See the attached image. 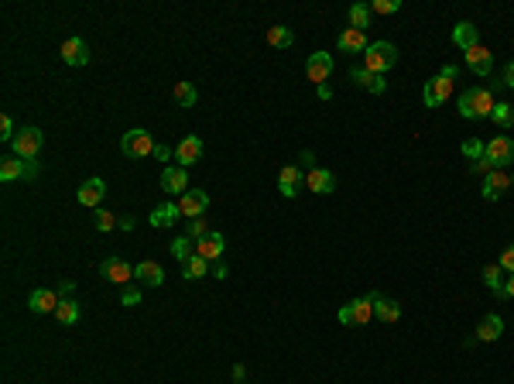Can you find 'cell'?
Listing matches in <instances>:
<instances>
[{
	"label": "cell",
	"mask_w": 514,
	"mask_h": 384,
	"mask_svg": "<svg viewBox=\"0 0 514 384\" xmlns=\"http://www.w3.org/2000/svg\"><path fill=\"white\" fill-rule=\"evenodd\" d=\"M55 319H59L62 326H76V322L83 319L79 302H76V298H62V302H59V309H55Z\"/></svg>",
	"instance_id": "30"
},
{
	"label": "cell",
	"mask_w": 514,
	"mask_h": 384,
	"mask_svg": "<svg viewBox=\"0 0 514 384\" xmlns=\"http://www.w3.org/2000/svg\"><path fill=\"white\" fill-rule=\"evenodd\" d=\"M315 96H319V100H333V86H326V83L315 86Z\"/></svg>",
	"instance_id": "51"
},
{
	"label": "cell",
	"mask_w": 514,
	"mask_h": 384,
	"mask_svg": "<svg viewBox=\"0 0 514 384\" xmlns=\"http://www.w3.org/2000/svg\"><path fill=\"white\" fill-rule=\"evenodd\" d=\"M55 292H59V298H72V295H76V285H72V281H59V289H55Z\"/></svg>",
	"instance_id": "46"
},
{
	"label": "cell",
	"mask_w": 514,
	"mask_h": 384,
	"mask_svg": "<svg viewBox=\"0 0 514 384\" xmlns=\"http://www.w3.org/2000/svg\"><path fill=\"white\" fill-rule=\"evenodd\" d=\"M233 381H237V384H244V381H247V371H244V363H233Z\"/></svg>",
	"instance_id": "52"
},
{
	"label": "cell",
	"mask_w": 514,
	"mask_h": 384,
	"mask_svg": "<svg viewBox=\"0 0 514 384\" xmlns=\"http://www.w3.org/2000/svg\"><path fill=\"white\" fill-rule=\"evenodd\" d=\"M209 272H213V264H209L206 257H199V254H192V257L182 264V278H189V281H199V278H206Z\"/></svg>",
	"instance_id": "29"
},
{
	"label": "cell",
	"mask_w": 514,
	"mask_h": 384,
	"mask_svg": "<svg viewBox=\"0 0 514 384\" xmlns=\"http://www.w3.org/2000/svg\"><path fill=\"white\" fill-rule=\"evenodd\" d=\"M161 189L182 199V196L189 192V168H182V165H168V168L161 172Z\"/></svg>",
	"instance_id": "13"
},
{
	"label": "cell",
	"mask_w": 514,
	"mask_h": 384,
	"mask_svg": "<svg viewBox=\"0 0 514 384\" xmlns=\"http://www.w3.org/2000/svg\"><path fill=\"white\" fill-rule=\"evenodd\" d=\"M192 254H196V240H192V237H175V240H172V257H175L179 264H185Z\"/></svg>",
	"instance_id": "34"
},
{
	"label": "cell",
	"mask_w": 514,
	"mask_h": 384,
	"mask_svg": "<svg viewBox=\"0 0 514 384\" xmlns=\"http://www.w3.org/2000/svg\"><path fill=\"white\" fill-rule=\"evenodd\" d=\"M14 179H38V161H21V158H4L0 161V182H14Z\"/></svg>",
	"instance_id": "7"
},
{
	"label": "cell",
	"mask_w": 514,
	"mask_h": 384,
	"mask_svg": "<svg viewBox=\"0 0 514 384\" xmlns=\"http://www.w3.org/2000/svg\"><path fill=\"white\" fill-rule=\"evenodd\" d=\"M298 185H302L298 165H281V172H278V192H281L285 199H295V196H298Z\"/></svg>",
	"instance_id": "20"
},
{
	"label": "cell",
	"mask_w": 514,
	"mask_h": 384,
	"mask_svg": "<svg viewBox=\"0 0 514 384\" xmlns=\"http://www.w3.org/2000/svg\"><path fill=\"white\" fill-rule=\"evenodd\" d=\"M501 333H504V319L497 316V313H491V316H484L480 322H477L473 339H480V343H493V339H501Z\"/></svg>",
	"instance_id": "23"
},
{
	"label": "cell",
	"mask_w": 514,
	"mask_h": 384,
	"mask_svg": "<svg viewBox=\"0 0 514 384\" xmlns=\"http://www.w3.org/2000/svg\"><path fill=\"white\" fill-rule=\"evenodd\" d=\"M469 168H473V175H487V172H493V165H491V158H487V155H484L480 161H473Z\"/></svg>",
	"instance_id": "44"
},
{
	"label": "cell",
	"mask_w": 514,
	"mask_h": 384,
	"mask_svg": "<svg viewBox=\"0 0 514 384\" xmlns=\"http://www.w3.org/2000/svg\"><path fill=\"white\" fill-rule=\"evenodd\" d=\"M117 226L131 233V230H134V216H131V213H124V216H117Z\"/></svg>",
	"instance_id": "48"
},
{
	"label": "cell",
	"mask_w": 514,
	"mask_h": 384,
	"mask_svg": "<svg viewBox=\"0 0 514 384\" xmlns=\"http://www.w3.org/2000/svg\"><path fill=\"white\" fill-rule=\"evenodd\" d=\"M175 103H179V107H185V110H189V107H196V100H199V93H196V86H192V83H175Z\"/></svg>",
	"instance_id": "35"
},
{
	"label": "cell",
	"mask_w": 514,
	"mask_h": 384,
	"mask_svg": "<svg viewBox=\"0 0 514 384\" xmlns=\"http://www.w3.org/2000/svg\"><path fill=\"white\" fill-rule=\"evenodd\" d=\"M367 31H357V28H346L339 38H336V48L339 52H367Z\"/></svg>",
	"instance_id": "27"
},
{
	"label": "cell",
	"mask_w": 514,
	"mask_h": 384,
	"mask_svg": "<svg viewBox=\"0 0 514 384\" xmlns=\"http://www.w3.org/2000/svg\"><path fill=\"white\" fill-rule=\"evenodd\" d=\"M93 226H96L100 233H110L113 226H117V216H113L110 209H103V206H100V209L93 213Z\"/></svg>",
	"instance_id": "37"
},
{
	"label": "cell",
	"mask_w": 514,
	"mask_h": 384,
	"mask_svg": "<svg viewBox=\"0 0 514 384\" xmlns=\"http://www.w3.org/2000/svg\"><path fill=\"white\" fill-rule=\"evenodd\" d=\"M59 292H52V289H35V292L28 295V309L35 313V316H48V313H55L59 309Z\"/></svg>",
	"instance_id": "14"
},
{
	"label": "cell",
	"mask_w": 514,
	"mask_h": 384,
	"mask_svg": "<svg viewBox=\"0 0 514 384\" xmlns=\"http://www.w3.org/2000/svg\"><path fill=\"white\" fill-rule=\"evenodd\" d=\"M487 158H491L493 168H504V165H514V137H491L487 141Z\"/></svg>",
	"instance_id": "10"
},
{
	"label": "cell",
	"mask_w": 514,
	"mask_h": 384,
	"mask_svg": "<svg viewBox=\"0 0 514 384\" xmlns=\"http://www.w3.org/2000/svg\"><path fill=\"white\" fill-rule=\"evenodd\" d=\"M213 278H220V281H223V278H230V268H226L223 261H216V264H213Z\"/></svg>",
	"instance_id": "49"
},
{
	"label": "cell",
	"mask_w": 514,
	"mask_h": 384,
	"mask_svg": "<svg viewBox=\"0 0 514 384\" xmlns=\"http://www.w3.org/2000/svg\"><path fill=\"white\" fill-rule=\"evenodd\" d=\"M443 76H449V79H456V76H460V69H456V66H443Z\"/></svg>",
	"instance_id": "54"
},
{
	"label": "cell",
	"mask_w": 514,
	"mask_h": 384,
	"mask_svg": "<svg viewBox=\"0 0 514 384\" xmlns=\"http://www.w3.org/2000/svg\"><path fill=\"white\" fill-rule=\"evenodd\" d=\"M206 233H209V223H206L202 216L189 220V226H185V237H192V240H199V237H206Z\"/></svg>",
	"instance_id": "39"
},
{
	"label": "cell",
	"mask_w": 514,
	"mask_h": 384,
	"mask_svg": "<svg viewBox=\"0 0 514 384\" xmlns=\"http://www.w3.org/2000/svg\"><path fill=\"white\" fill-rule=\"evenodd\" d=\"M336 319H339V322H343V326H350V302H346V306H343V309H339V313H336Z\"/></svg>",
	"instance_id": "53"
},
{
	"label": "cell",
	"mask_w": 514,
	"mask_h": 384,
	"mask_svg": "<svg viewBox=\"0 0 514 384\" xmlns=\"http://www.w3.org/2000/svg\"><path fill=\"white\" fill-rule=\"evenodd\" d=\"M42 144H45V137H42V131H38V127H21V131H18V137L11 141L14 158H21V161H38Z\"/></svg>",
	"instance_id": "3"
},
{
	"label": "cell",
	"mask_w": 514,
	"mask_h": 384,
	"mask_svg": "<svg viewBox=\"0 0 514 384\" xmlns=\"http://www.w3.org/2000/svg\"><path fill=\"white\" fill-rule=\"evenodd\" d=\"M374 21V14H370V4H354L350 7V28H357V31H367Z\"/></svg>",
	"instance_id": "32"
},
{
	"label": "cell",
	"mask_w": 514,
	"mask_h": 384,
	"mask_svg": "<svg viewBox=\"0 0 514 384\" xmlns=\"http://www.w3.org/2000/svg\"><path fill=\"white\" fill-rule=\"evenodd\" d=\"M120 151L127 158H148V155H155V137L148 134L144 127H134V131H127L120 137Z\"/></svg>",
	"instance_id": "4"
},
{
	"label": "cell",
	"mask_w": 514,
	"mask_h": 384,
	"mask_svg": "<svg viewBox=\"0 0 514 384\" xmlns=\"http://www.w3.org/2000/svg\"><path fill=\"white\" fill-rule=\"evenodd\" d=\"M76 199H79V206H86V209H100L103 199H107V182L103 179H86L83 185H79Z\"/></svg>",
	"instance_id": "11"
},
{
	"label": "cell",
	"mask_w": 514,
	"mask_h": 384,
	"mask_svg": "<svg viewBox=\"0 0 514 384\" xmlns=\"http://www.w3.org/2000/svg\"><path fill=\"white\" fill-rule=\"evenodd\" d=\"M134 278L141 285H148V289H158L165 281V272H161L158 261H141V264H134Z\"/></svg>",
	"instance_id": "25"
},
{
	"label": "cell",
	"mask_w": 514,
	"mask_h": 384,
	"mask_svg": "<svg viewBox=\"0 0 514 384\" xmlns=\"http://www.w3.org/2000/svg\"><path fill=\"white\" fill-rule=\"evenodd\" d=\"M452 45L463 48V52H469V48L480 45V28L473 21H460L456 28H452Z\"/></svg>",
	"instance_id": "21"
},
{
	"label": "cell",
	"mask_w": 514,
	"mask_h": 384,
	"mask_svg": "<svg viewBox=\"0 0 514 384\" xmlns=\"http://www.w3.org/2000/svg\"><path fill=\"white\" fill-rule=\"evenodd\" d=\"M100 274L107 278V281H113V285H131V278H134V268L124 261V257H103V264H100Z\"/></svg>",
	"instance_id": "9"
},
{
	"label": "cell",
	"mask_w": 514,
	"mask_h": 384,
	"mask_svg": "<svg viewBox=\"0 0 514 384\" xmlns=\"http://www.w3.org/2000/svg\"><path fill=\"white\" fill-rule=\"evenodd\" d=\"M175 158H179L182 168H189V165H196V161L202 158V137L189 134L179 141V148H175Z\"/></svg>",
	"instance_id": "18"
},
{
	"label": "cell",
	"mask_w": 514,
	"mask_h": 384,
	"mask_svg": "<svg viewBox=\"0 0 514 384\" xmlns=\"http://www.w3.org/2000/svg\"><path fill=\"white\" fill-rule=\"evenodd\" d=\"M179 209H182V216H189V220L202 216V213L209 209V192H202V189H189V192L179 199Z\"/></svg>",
	"instance_id": "16"
},
{
	"label": "cell",
	"mask_w": 514,
	"mask_h": 384,
	"mask_svg": "<svg viewBox=\"0 0 514 384\" xmlns=\"http://www.w3.org/2000/svg\"><path fill=\"white\" fill-rule=\"evenodd\" d=\"M151 158H158V161L175 158V148H168V144H155V155H151Z\"/></svg>",
	"instance_id": "45"
},
{
	"label": "cell",
	"mask_w": 514,
	"mask_h": 384,
	"mask_svg": "<svg viewBox=\"0 0 514 384\" xmlns=\"http://www.w3.org/2000/svg\"><path fill=\"white\" fill-rule=\"evenodd\" d=\"M463 155H467L469 161H480L487 155V144H484V141H467V144H463Z\"/></svg>",
	"instance_id": "40"
},
{
	"label": "cell",
	"mask_w": 514,
	"mask_h": 384,
	"mask_svg": "<svg viewBox=\"0 0 514 384\" xmlns=\"http://www.w3.org/2000/svg\"><path fill=\"white\" fill-rule=\"evenodd\" d=\"M398 66V48L391 45V42H370L367 52H363V69L367 72H378L384 76L387 69Z\"/></svg>",
	"instance_id": "2"
},
{
	"label": "cell",
	"mask_w": 514,
	"mask_h": 384,
	"mask_svg": "<svg viewBox=\"0 0 514 384\" xmlns=\"http://www.w3.org/2000/svg\"><path fill=\"white\" fill-rule=\"evenodd\" d=\"M374 319V298L363 295V298H354L350 302V326H367Z\"/></svg>",
	"instance_id": "28"
},
{
	"label": "cell",
	"mask_w": 514,
	"mask_h": 384,
	"mask_svg": "<svg viewBox=\"0 0 514 384\" xmlns=\"http://www.w3.org/2000/svg\"><path fill=\"white\" fill-rule=\"evenodd\" d=\"M223 250H226V240H223V233H220V230H209L206 237H199V240H196V254H199V257H206L209 264H216V261L223 257Z\"/></svg>",
	"instance_id": "12"
},
{
	"label": "cell",
	"mask_w": 514,
	"mask_h": 384,
	"mask_svg": "<svg viewBox=\"0 0 514 384\" xmlns=\"http://www.w3.org/2000/svg\"><path fill=\"white\" fill-rule=\"evenodd\" d=\"M501 83H504V86H511V90H514V59L508 62V66H504V76H501Z\"/></svg>",
	"instance_id": "47"
},
{
	"label": "cell",
	"mask_w": 514,
	"mask_h": 384,
	"mask_svg": "<svg viewBox=\"0 0 514 384\" xmlns=\"http://www.w3.org/2000/svg\"><path fill=\"white\" fill-rule=\"evenodd\" d=\"M59 55H62V62L66 66H86L90 62V45L83 42V38H66L62 42V48H59Z\"/></svg>",
	"instance_id": "15"
},
{
	"label": "cell",
	"mask_w": 514,
	"mask_h": 384,
	"mask_svg": "<svg viewBox=\"0 0 514 384\" xmlns=\"http://www.w3.org/2000/svg\"><path fill=\"white\" fill-rule=\"evenodd\" d=\"M452 90H456V79H449V76H432L428 83H425V90H422V100H425V107L432 110V107H443L449 96H452Z\"/></svg>",
	"instance_id": "5"
},
{
	"label": "cell",
	"mask_w": 514,
	"mask_h": 384,
	"mask_svg": "<svg viewBox=\"0 0 514 384\" xmlns=\"http://www.w3.org/2000/svg\"><path fill=\"white\" fill-rule=\"evenodd\" d=\"M467 66L473 69L477 76H491V69H493V55H491V48H484V45L469 48V52H467Z\"/></svg>",
	"instance_id": "26"
},
{
	"label": "cell",
	"mask_w": 514,
	"mask_h": 384,
	"mask_svg": "<svg viewBox=\"0 0 514 384\" xmlns=\"http://www.w3.org/2000/svg\"><path fill=\"white\" fill-rule=\"evenodd\" d=\"M484 285H487L493 295H501V289H504V268H501V264H487V268H484Z\"/></svg>",
	"instance_id": "36"
},
{
	"label": "cell",
	"mask_w": 514,
	"mask_h": 384,
	"mask_svg": "<svg viewBox=\"0 0 514 384\" xmlns=\"http://www.w3.org/2000/svg\"><path fill=\"white\" fill-rule=\"evenodd\" d=\"M268 45L271 48H291L295 45V31L285 28V24H274V28H268Z\"/></svg>",
	"instance_id": "31"
},
{
	"label": "cell",
	"mask_w": 514,
	"mask_h": 384,
	"mask_svg": "<svg viewBox=\"0 0 514 384\" xmlns=\"http://www.w3.org/2000/svg\"><path fill=\"white\" fill-rule=\"evenodd\" d=\"M179 216H182L179 203H161V206H155V209H151L148 223L155 226V230H168V226L179 223Z\"/></svg>",
	"instance_id": "19"
},
{
	"label": "cell",
	"mask_w": 514,
	"mask_h": 384,
	"mask_svg": "<svg viewBox=\"0 0 514 384\" xmlns=\"http://www.w3.org/2000/svg\"><path fill=\"white\" fill-rule=\"evenodd\" d=\"M511 185H514V179L508 175V172H504V168H493V172H487V175H484L480 196H484L487 203H497V199H501V196H504Z\"/></svg>",
	"instance_id": "6"
},
{
	"label": "cell",
	"mask_w": 514,
	"mask_h": 384,
	"mask_svg": "<svg viewBox=\"0 0 514 384\" xmlns=\"http://www.w3.org/2000/svg\"><path fill=\"white\" fill-rule=\"evenodd\" d=\"M493 93L484 90V86H473V90H463L460 93V117L463 120H484L493 113Z\"/></svg>",
	"instance_id": "1"
},
{
	"label": "cell",
	"mask_w": 514,
	"mask_h": 384,
	"mask_svg": "<svg viewBox=\"0 0 514 384\" xmlns=\"http://www.w3.org/2000/svg\"><path fill=\"white\" fill-rule=\"evenodd\" d=\"M398 11H402V0H370V14L387 18V14H398Z\"/></svg>",
	"instance_id": "38"
},
{
	"label": "cell",
	"mask_w": 514,
	"mask_h": 384,
	"mask_svg": "<svg viewBox=\"0 0 514 384\" xmlns=\"http://www.w3.org/2000/svg\"><path fill=\"white\" fill-rule=\"evenodd\" d=\"M305 76H309V83L322 86V83L333 76V55H329V52H313L309 62H305Z\"/></svg>",
	"instance_id": "8"
},
{
	"label": "cell",
	"mask_w": 514,
	"mask_h": 384,
	"mask_svg": "<svg viewBox=\"0 0 514 384\" xmlns=\"http://www.w3.org/2000/svg\"><path fill=\"white\" fill-rule=\"evenodd\" d=\"M370 298H374V316L380 322H398L402 319V306L395 298H387V295H380V292H370Z\"/></svg>",
	"instance_id": "24"
},
{
	"label": "cell",
	"mask_w": 514,
	"mask_h": 384,
	"mask_svg": "<svg viewBox=\"0 0 514 384\" xmlns=\"http://www.w3.org/2000/svg\"><path fill=\"white\" fill-rule=\"evenodd\" d=\"M501 298H514V274H508V281L501 289Z\"/></svg>",
	"instance_id": "50"
},
{
	"label": "cell",
	"mask_w": 514,
	"mask_h": 384,
	"mask_svg": "<svg viewBox=\"0 0 514 384\" xmlns=\"http://www.w3.org/2000/svg\"><path fill=\"white\" fill-rule=\"evenodd\" d=\"M501 268H504V274H514V244H508L504 248V254H501V261H497Z\"/></svg>",
	"instance_id": "42"
},
{
	"label": "cell",
	"mask_w": 514,
	"mask_h": 384,
	"mask_svg": "<svg viewBox=\"0 0 514 384\" xmlns=\"http://www.w3.org/2000/svg\"><path fill=\"white\" fill-rule=\"evenodd\" d=\"M305 185H309L313 192H319V196H329V192L336 189V175L329 172V168L315 165V168H309V175H305Z\"/></svg>",
	"instance_id": "17"
},
{
	"label": "cell",
	"mask_w": 514,
	"mask_h": 384,
	"mask_svg": "<svg viewBox=\"0 0 514 384\" xmlns=\"http://www.w3.org/2000/svg\"><path fill=\"white\" fill-rule=\"evenodd\" d=\"M491 120L497 124V127H501V131H508V127H514V107H511V103H504V100H497V103H493Z\"/></svg>",
	"instance_id": "33"
},
{
	"label": "cell",
	"mask_w": 514,
	"mask_h": 384,
	"mask_svg": "<svg viewBox=\"0 0 514 384\" xmlns=\"http://www.w3.org/2000/svg\"><path fill=\"white\" fill-rule=\"evenodd\" d=\"M120 306H127V309H131V306H141V289H131V285H127L124 295H120Z\"/></svg>",
	"instance_id": "43"
},
{
	"label": "cell",
	"mask_w": 514,
	"mask_h": 384,
	"mask_svg": "<svg viewBox=\"0 0 514 384\" xmlns=\"http://www.w3.org/2000/svg\"><path fill=\"white\" fill-rule=\"evenodd\" d=\"M0 137H4V141H14V137H18V131H14V120H11V113H4V117H0Z\"/></svg>",
	"instance_id": "41"
},
{
	"label": "cell",
	"mask_w": 514,
	"mask_h": 384,
	"mask_svg": "<svg viewBox=\"0 0 514 384\" xmlns=\"http://www.w3.org/2000/svg\"><path fill=\"white\" fill-rule=\"evenodd\" d=\"M350 79L354 83H360L367 93H374V96H380V93H387V83H384V76H378V72H367L363 66H354L350 69Z\"/></svg>",
	"instance_id": "22"
}]
</instances>
